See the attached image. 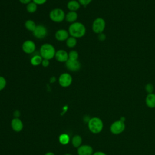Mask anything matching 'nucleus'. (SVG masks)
<instances>
[{"label": "nucleus", "mask_w": 155, "mask_h": 155, "mask_svg": "<svg viewBox=\"0 0 155 155\" xmlns=\"http://www.w3.org/2000/svg\"><path fill=\"white\" fill-rule=\"evenodd\" d=\"M68 31L69 35L75 38L83 37L86 33L85 26L80 22H75L70 24Z\"/></svg>", "instance_id": "1"}, {"label": "nucleus", "mask_w": 155, "mask_h": 155, "mask_svg": "<svg viewBox=\"0 0 155 155\" xmlns=\"http://www.w3.org/2000/svg\"><path fill=\"white\" fill-rule=\"evenodd\" d=\"M56 51L53 45L49 43H45L41 45L39 50V54L43 59L50 60L54 58Z\"/></svg>", "instance_id": "2"}, {"label": "nucleus", "mask_w": 155, "mask_h": 155, "mask_svg": "<svg viewBox=\"0 0 155 155\" xmlns=\"http://www.w3.org/2000/svg\"><path fill=\"white\" fill-rule=\"evenodd\" d=\"M88 127L91 133L97 134L102 131L104 127V124L100 118L94 117L89 120L88 122Z\"/></svg>", "instance_id": "3"}, {"label": "nucleus", "mask_w": 155, "mask_h": 155, "mask_svg": "<svg viewBox=\"0 0 155 155\" xmlns=\"http://www.w3.org/2000/svg\"><path fill=\"white\" fill-rule=\"evenodd\" d=\"M50 19L54 22H61L65 18V13L64 11L59 8H56L50 11L49 13Z\"/></svg>", "instance_id": "4"}, {"label": "nucleus", "mask_w": 155, "mask_h": 155, "mask_svg": "<svg viewBox=\"0 0 155 155\" xmlns=\"http://www.w3.org/2000/svg\"><path fill=\"white\" fill-rule=\"evenodd\" d=\"M106 27V22L105 19L101 17L96 18L92 23L91 28L94 33L99 34L103 33Z\"/></svg>", "instance_id": "5"}, {"label": "nucleus", "mask_w": 155, "mask_h": 155, "mask_svg": "<svg viewBox=\"0 0 155 155\" xmlns=\"http://www.w3.org/2000/svg\"><path fill=\"white\" fill-rule=\"evenodd\" d=\"M125 129V122L121 120H117L114 121L110 125V132L113 134H119L124 132Z\"/></svg>", "instance_id": "6"}, {"label": "nucleus", "mask_w": 155, "mask_h": 155, "mask_svg": "<svg viewBox=\"0 0 155 155\" xmlns=\"http://www.w3.org/2000/svg\"><path fill=\"white\" fill-rule=\"evenodd\" d=\"M73 81L72 76L68 73H62L58 79V82L59 85L62 87H69Z\"/></svg>", "instance_id": "7"}, {"label": "nucleus", "mask_w": 155, "mask_h": 155, "mask_svg": "<svg viewBox=\"0 0 155 155\" xmlns=\"http://www.w3.org/2000/svg\"><path fill=\"white\" fill-rule=\"evenodd\" d=\"M22 50L26 54H31L36 50V44L31 40L25 41L22 45Z\"/></svg>", "instance_id": "8"}, {"label": "nucleus", "mask_w": 155, "mask_h": 155, "mask_svg": "<svg viewBox=\"0 0 155 155\" xmlns=\"http://www.w3.org/2000/svg\"><path fill=\"white\" fill-rule=\"evenodd\" d=\"M32 33L36 38L43 39L47 34V29L43 25H37Z\"/></svg>", "instance_id": "9"}, {"label": "nucleus", "mask_w": 155, "mask_h": 155, "mask_svg": "<svg viewBox=\"0 0 155 155\" xmlns=\"http://www.w3.org/2000/svg\"><path fill=\"white\" fill-rule=\"evenodd\" d=\"M67 68L71 71H78L80 70L81 65L78 60L68 59L65 62Z\"/></svg>", "instance_id": "10"}, {"label": "nucleus", "mask_w": 155, "mask_h": 155, "mask_svg": "<svg viewBox=\"0 0 155 155\" xmlns=\"http://www.w3.org/2000/svg\"><path fill=\"white\" fill-rule=\"evenodd\" d=\"M54 58L59 62H66L68 59V53L64 50H58L56 51Z\"/></svg>", "instance_id": "11"}, {"label": "nucleus", "mask_w": 155, "mask_h": 155, "mask_svg": "<svg viewBox=\"0 0 155 155\" xmlns=\"http://www.w3.org/2000/svg\"><path fill=\"white\" fill-rule=\"evenodd\" d=\"M69 36L68 31L65 29H59L55 33V38L58 41H66Z\"/></svg>", "instance_id": "12"}, {"label": "nucleus", "mask_w": 155, "mask_h": 155, "mask_svg": "<svg viewBox=\"0 0 155 155\" xmlns=\"http://www.w3.org/2000/svg\"><path fill=\"white\" fill-rule=\"evenodd\" d=\"M93 152V148L88 145H81L78 149V155H92Z\"/></svg>", "instance_id": "13"}, {"label": "nucleus", "mask_w": 155, "mask_h": 155, "mask_svg": "<svg viewBox=\"0 0 155 155\" xmlns=\"http://www.w3.org/2000/svg\"><path fill=\"white\" fill-rule=\"evenodd\" d=\"M12 129L16 132L21 131L23 128V123L19 118H14L11 122Z\"/></svg>", "instance_id": "14"}, {"label": "nucleus", "mask_w": 155, "mask_h": 155, "mask_svg": "<svg viewBox=\"0 0 155 155\" xmlns=\"http://www.w3.org/2000/svg\"><path fill=\"white\" fill-rule=\"evenodd\" d=\"M145 104L150 108H155V93L147 94L145 97Z\"/></svg>", "instance_id": "15"}, {"label": "nucleus", "mask_w": 155, "mask_h": 155, "mask_svg": "<svg viewBox=\"0 0 155 155\" xmlns=\"http://www.w3.org/2000/svg\"><path fill=\"white\" fill-rule=\"evenodd\" d=\"M67 8L69 10V11L76 12L80 8L81 4L78 2V1L70 0L68 2L67 4Z\"/></svg>", "instance_id": "16"}, {"label": "nucleus", "mask_w": 155, "mask_h": 155, "mask_svg": "<svg viewBox=\"0 0 155 155\" xmlns=\"http://www.w3.org/2000/svg\"><path fill=\"white\" fill-rule=\"evenodd\" d=\"M78 15L76 12H73V11H69L66 15L65 19L67 22L69 23H73L76 22V20L78 19Z\"/></svg>", "instance_id": "17"}, {"label": "nucleus", "mask_w": 155, "mask_h": 155, "mask_svg": "<svg viewBox=\"0 0 155 155\" xmlns=\"http://www.w3.org/2000/svg\"><path fill=\"white\" fill-rule=\"evenodd\" d=\"M42 60H43V58L41 57L40 54L34 55L31 57L30 59V63L33 66H38L41 64Z\"/></svg>", "instance_id": "18"}, {"label": "nucleus", "mask_w": 155, "mask_h": 155, "mask_svg": "<svg viewBox=\"0 0 155 155\" xmlns=\"http://www.w3.org/2000/svg\"><path fill=\"white\" fill-rule=\"evenodd\" d=\"M24 25H25V27L27 30H28V31H31L33 32L34 31V30L35 29L36 27V24H35V22L31 20V19H28V20H27L25 22V24H24Z\"/></svg>", "instance_id": "19"}, {"label": "nucleus", "mask_w": 155, "mask_h": 155, "mask_svg": "<svg viewBox=\"0 0 155 155\" xmlns=\"http://www.w3.org/2000/svg\"><path fill=\"white\" fill-rule=\"evenodd\" d=\"M66 42V45L68 48H74L76 44H77V39L76 38L72 37V36H69L68 39L65 41Z\"/></svg>", "instance_id": "20"}, {"label": "nucleus", "mask_w": 155, "mask_h": 155, "mask_svg": "<svg viewBox=\"0 0 155 155\" xmlns=\"http://www.w3.org/2000/svg\"><path fill=\"white\" fill-rule=\"evenodd\" d=\"M71 142H72L73 147L79 148L81 146V143H82V138L79 135H75L72 138Z\"/></svg>", "instance_id": "21"}, {"label": "nucleus", "mask_w": 155, "mask_h": 155, "mask_svg": "<svg viewBox=\"0 0 155 155\" xmlns=\"http://www.w3.org/2000/svg\"><path fill=\"white\" fill-rule=\"evenodd\" d=\"M37 8H38V5L36 4L35 2H33V1H31L27 5L26 9L28 13H33L37 10Z\"/></svg>", "instance_id": "22"}, {"label": "nucleus", "mask_w": 155, "mask_h": 155, "mask_svg": "<svg viewBox=\"0 0 155 155\" xmlns=\"http://www.w3.org/2000/svg\"><path fill=\"white\" fill-rule=\"evenodd\" d=\"M59 140L61 143H62L63 145H66L69 142L70 137H69L68 135L67 134H62L59 136Z\"/></svg>", "instance_id": "23"}, {"label": "nucleus", "mask_w": 155, "mask_h": 155, "mask_svg": "<svg viewBox=\"0 0 155 155\" xmlns=\"http://www.w3.org/2000/svg\"><path fill=\"white\" fill-rule=\"evenodd\" d=\"M79 53L76 50H71L68 53V59L78 60Z\"/></svg>", "instance_id": "24"}, {"label": "nucleus", "mask_w": 155, "mask_h": 155, "mask_svg": "<svg viewBox=\"0 0 155 155\" xmlns=\"http://www.w3.org/2000/svg\"><path fill=\"white\" fill-rule=\"evenodd\" d=\"M154 90V87L151 83H147L145 86V90L148 93H153Z\"/></svg>", "instance_id": "25"}, {"label": "nucleus", "mask_w": 155, "mask_h": 155, "mask_svg": "<svg viewBox=\"0 0 155 155\" xmlns=\"http://www.w3.org/2000/svg\"><path fill=\"white\" fill-rule=\"evenodd\" d=\"M7 85V81L3 77L0 76V91L2 90Z\"/></svg>", "instance_id": "26"}, {"label": "nucleus", "mask_w": 155, "mask_h": 155, "mask_svg": "<svg viewBox=\"0 0 155 155\" xmlns=\"http://www.w3.org/2000/svg\"><path fill=\"white\" fill-rule=\"evenodd\" d=\"M78 1L81 5L86 7L87 5L90 4L93 0H78Z\"/></svg>", "instance_id": "27"}, {"label": "nucleus", "mask_w": 155, "mask_h": 155, "mask_svg": "<svg viewBox=\"0 0 155 155\" xmlns=\"http://www.w3.org/2000/svg\"><path fill=\"white\" fill-rule=\"evenodd\" d=\"M106 35L105 33H99L98 34V36H97V39L99 41L101 42H103L104 41L105 39H106Z\"/></svg>", "instance_id": "28"}, {"label": "nucleus", "mask_w": 155, "mask_h": 155, "mask_svg": "<svg viewBox=\"0 0 155 155\" xmlns=\"http://www.w3.org/2000/svg\"><path fill=\"white\" fill-rule=\"evenodd\" d=\"M49 61L50 60L43 59V60L42 61V63H41V65H42V67H48V65H50V61Z\"/></svg>", "instance_id": "29"}, {"label": "nucleus", "mask_w": 155, "mask_h": 155, "mask_svg": "<svg viewBox=\"0 0 155 155\" xmlns=\"http://www.w3.org/2000/svg\"><path fill=\"white\" fill-rule=\"evenodd\" d=\"M47 0H32L33 2H35L37 5H42L47 2Z\"/></svg>", "instance_id": "30"}, {"label": "nucleus", "mask_w": 155, "mask_h": 155, "mask_svg": "<svg viewBox=\"0 0 155 155\" xmlns=\"http://www.w3.org/2000/svg\"><path fill=\"white\" fill-rule=\"evenodd\" d=\"M19 2L23 4H28V3H30V2L32 1V0H19Z\"/></svg>", "instance_id": "31"}, {"label": "nucleus", "mask_w": 155, "mask_h": 155, "mask_svg": "<svg viewBox=\"0 0 155 155\" xmlns=\"http://www.w3.org/2000/svg\"><path fill=\"white\" fill-rule=\"evenodd\" d=\"M14 116L15 117V118H18V117L20 116V112L18 110H16L14 113H13Z\"/></svg>", "instance_id": "32"}, {"label": "nucleus", "mask_w": 155, "mask_h": 155, "mask_svg": "<svg viewBox=\"0 0 155 155\" xmlns=\"http://www.w3.org/2000/svg\"><path fill=\"white\" fill-rule=\"evenodd\" d=\"M92 155H107L105 153L102 151H96L94 153H93Z\"/></svg>", "instance_id": "33"}, {"label": "nucleus", "mask_w": 155, "mask_h": 155, "mask_svg": "<svg viewBox=\"0 0 155 155\" xmlns=\"http://www.w3.org/2000/svg\"><path fill=\"white\" fill-rule=\"evenodd\" d=\"M55 81H56V78L54 77V76L51 77V78L50 79V82L51 83H54Z\"/></svg>", "instance_id": "34"}, {"label": "nucleus", "mask_w": 155, "mask_h": 155, "mask_svg": "<svg viewBox=\"0 0 155 155\" xmlns=\"http://www.w3.org/2000/svg\"><path fill=\"white\" fill-rule=\"evenodd\" d=\"M45 155H54V154L53 153H51V152H48V153H46Z\"/></svg>", "instance_id": "35"}, {"label": "nucleus", "mask_w": 155, "mask_h": 155, "mask_svg": "<svg viewBox=\"0 0 155 155\" xmlns=\"http://www.w3.org/2000/svg\"><path fill=\"white\" fill-rule=\"evenodd\" d=\"M120 120H122V121H123V122H125V118L124 117H120Z\"/></svg>", "instance_id": "36"}, {"label": "nucleus", "mask_w": 155, "mask_h": 155, "mask_svg": "<svg viewBox=\"0 0 155 155\" xmlns=\"http://www.w3.org/2000/svg\"><path fill=\"white\" fill-rule=\"evenodd\" d=\"M65 155H71V154H65Z\"/></svg>", "instance_id": "37"}]
</instances>
